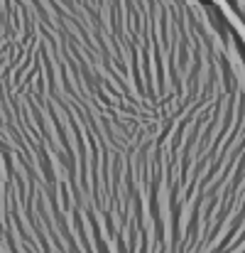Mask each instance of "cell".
<instances>
[{
  "label": "cell",
  "mask_w": 245,
  "mask_h": 253,
  "mask_svg": "<svg viewBox=\"0 0 245 253\" xmlns=\"http://www.w3.org/2000/svg\"><path fill=\"white\" fill-rule=\"evenodd\" d=\"M221 2L236 15V20L245 27V0H221Z\"/></svg>",
  "instance_id": "6da1fadb"
}]
</instances>
